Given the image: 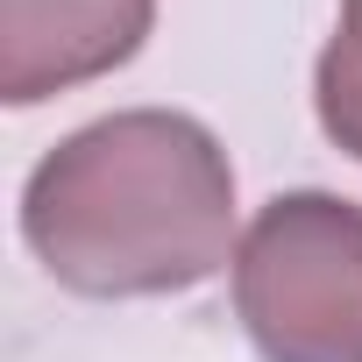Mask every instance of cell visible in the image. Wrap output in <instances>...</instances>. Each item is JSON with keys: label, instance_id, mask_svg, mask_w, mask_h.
I'll return each mask as SVG.
<instances>
[{"label": "cell", "instance_id": "obj_1", "mask_svg": "<svg viewBox=\"0 0 362 362\" xmlns=\"http://www.w3.org/2000/svg\"><path fill=\"white\" fill-rule=\"evenodd\" d=\"M29 256L78 298H170L235 263V163L177 107L71 128L22 185Z\"/></svg>", "mask_w": 362, "mask_h": 362}, {"label": "cell", "instance_id": "obj_2", "mask_svg": "<svg viewBox=\"0 0 362 362\" xmlns=\"http://www.w3.org/2000/svg\"><path fill=\"white\" fill-rule=\"evenodd\" d=\"M228 298L263 362H362V206L313 185L256 206Z\"/></svg>", "mask_w": 362, "mask_h": 362}, {"label": "cell", "instance_id": "obj_3", "mask_svg": "<svg viewBox=\"0 0 362 362\" xmlns=\"http://www.w3.org/2000/svg\"><path fill=\"white\" fill-rule=\"evenodd\" d=\"M156 29V0H0V100L36 107L50 93L121 71Z\"/></svg>", "mask_w": 362, "mask_h": 362}, {"label": "cell", "instance_id": "obj_4", "mask_svg": "<svg viewBox=\"0 0 362 362\" xmlns=\"http://www.w3.org/2000/svg\"><path fill=\"white\" fill-rule=\"evenodd\" d=\"M313 114L327 142L362 163V0H341V22L313 64Z\"/></svg>", "mask_w": 362, "mask_h": 362}]
</instances>
